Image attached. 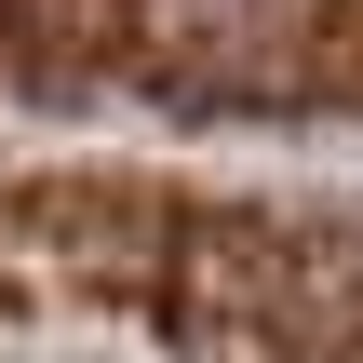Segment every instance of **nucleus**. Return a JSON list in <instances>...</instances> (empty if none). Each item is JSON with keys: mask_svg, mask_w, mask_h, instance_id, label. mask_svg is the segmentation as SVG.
<instances>
[{"mask_svg": "<svg viewBox=\"0 0 363 363\" xmlns=\"http://www.w3.org/2000/svg\"><path fill=\"white\" fill-rule=\"evenodd\" d=\"M0 363H363V202L0 148Z\"/></svg>", "mask_w": 363, "mask_h": 363, "instance_id": "nucleus-1", "label": "nucleus"}, {"mask_svg": "<svg viewBox=\"0 0 363 363\" xmlns=\"http://www.w3.org/2000/svg\"><path fill=\"white\" fill-rule=\"evenodd\" d=\"M0 108L363 135V0H0Z\"/></svg>", "mask_w": 363, "mask_h": 363, "instance_id": "nucleus-2", "label": "nucleus"}]
</instances>
